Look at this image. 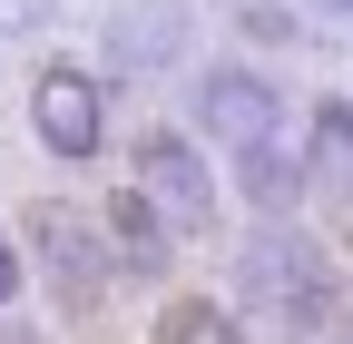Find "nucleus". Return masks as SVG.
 <instances>
[{"instance_id": "nucleus-1", "label": "nucleus", "mask_w": 353, "mask_h": 344, "mask_svg": "<svg viewBox=\"0 0 353 344\" xmlns=\"http://www.w3.org/2000/svg\"><path fill=\"white\" fill-rule=\"evenodd\" d=\"M236 285H245V305L285 315V325H324V305H334V266H324V246H314V236H294L285 217L245 236Z\"/></svg>"}, {"instance_id": "nucleus-2", "label": "nucleus", "mask_w": 353, "mask_h": 344, "mask_svg": "<svg viewBox=\"0 0 353 344\" xmlns=\"http://www.w3.org/2000/svg\"><path fill=\"white\" fill-rule=\"evenodd\" d=\"M30 128H39V148H50V157H99V138H108L99 79L69 69V59H50V69H39V89H30Z\"/></svg>"}, {"instance_id": "nucleus-3", "label": "nucleus", "mask_w": 353, "mask_h": 344, "mask_svg": "<svg viewBox=\"0 0 353 344\" xmlns=\"http://www.w3.org/2000/svg\"><path fill=\"white\" fill-rule=\"evenodd\" d=\"M138 197L157 207V227H176V236L216 227V178H206V157L187 138H148L138 148Z\"/></svg>"}, {"instance_id": "nucleus-4", "label": "nucleus", "mask_w": 353, "mask_h": 344, "mask_svg": "<svg viewBox=\"0 0 353 344\" xmlns=\"http://www.w3.org/2000/svg\"><path fill=\"white\" fill-rule=\"evenodd\" d=\"M196 118H206V138H226V148L245 157V148H275L285 99H275V79H265V69H216L206 89H196Z\"/></svg>"}, {"instance_id": "nucleus-5", "label": "nucleus", "mask_w": 353, "mask_h": 344, "mask_svg": "<svg viewBox=\"0 0 353 344\" xmlns=\"http://www.w3.org/2000/svg\"><path fill=\"white\" fill-rule=\"evenodd\" d=\"M30 246H39V266H50L59 305H69V315H99V295H108V256H99V236L79 227V207H39Z\"/></svg>"}, {"instance_id": "nucleus-6", "label": "nucleus", "mask_w": 353, "mask_h": 344, "mask_svg": "<svg viewBox=\"0 0 353 344\" xmlns=\"http://www.w3.org/2000/svg\"><path fill=\"white\" fill-rule=\"evenodd\" d=\"M176 50H187V0H128L108 20V59H128V69H157Z\"/></svg>"}, {"instance_id": "nucleus-7", "label": "nucleus", "mask_w": 353, "mask_h": 344, "mask_svg": "<svg viewBox=\"0 0 353 344\" xmlns=\"http://www.w3.org/2000/svg\"><path fill=\"white\" fill-rule=\"evenodd\" d=\"M304 187L353 207V99H324L314 108V148H304Z\"/></svg>"}, {"instance_id": "nucleus-8", "label": "nucleus", "mask_w": 353, "mask_h": 344, "mask_svg": "<svg viewBox=\"0 0 353 344\" xmlns=\"http://www.w3.org/2000/svg\"><path fill=\"white\" fill-rule=\"evenodd\" d=\"M108 236H118V256L138 276H167V227H157V207L128 187V197H108Z\"/></svg>"}, {"instance_id": "nucleus-9", "label": "nucleus", "mask_w": 353, "mask_h": 344, "mask_svg": "<svg viewBox=\"0 0 353 344\" xmlns=\"http://www.w3.org/2000/svg\"><path fill=\"white\" fill-rule=\"evenodd\" d=\"M236 178H245V197L265 207V217H285V207H294V187H304V167H294L285 148H245V157H236Z\"/></svg>"}, {"instance_id": "nucleus-10", "label": "nucleus", "mask_w": 353, "mask_h": 344, "mask_svg": "<svg viewBox=\"0 0 353 344\" xmlns=\"http://www.w3.org/2000/svg\"><path fill=\"white\" fill-rule=\"evenodd\" d=\"M167 344H245V334L226 325V305H206V295H187V305L167 315Z\"/></svg>"}, {"instance_id": "nucleus-11", "label": "nucleus", "mask_w": 353, "mask_h": 344, "mask_svg": "<svg viewBox=\"0 0 353 344\" xmlns=\"http://www.w3.org/2000/svg\"><path fill=\"white\" fill-rule=\"evenodd\" d=\"M294 30V10H275V0H255V10H245V39H285Z\"/></svg>"}, {"instance_id": "nucleus-12", "label": "nucleus", "mask_w": 353, "mask_h": 344, "mask_svg": "<svg viewBox=\"0 0 353 344\" xmlns=\"http://www.w3.org/2000/svg\"><path fill=\"white\" fill-rule=\"evenodd\" d=\"M20 295V256H10V236H0V305Z\"/></svg>"}, {"instance_id": "nucleus-13", "label": "nucleus", "mask_w": 353, "mask_h": 344, "mask_svg": "<svg viewBox=\"0 0 353 344\" xmlns=\"http://www.w3.org/2000/svg\"><path fill=\"white\" fill-rule=\"evenodd\" d=\"M324 10H353V0H324Z\"/></svg>"}, {"instance_id": "nucleus-14", "label": "nucleus", "mask_w": 353, "mask_h": 344, "mask_svg": "<svg viewBox=\"0 0 353 344\" xmlns=\"http://www.w3.org/2000/svg\"><path fill=\"white\" fill-rule=\"evenodd\" d=\"M343 344H353V334H343Z\"/></svg>"}]
</instances>
